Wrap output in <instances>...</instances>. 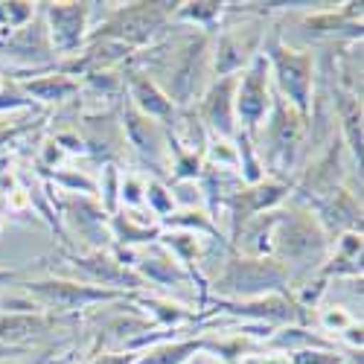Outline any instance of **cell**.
<instances>
[{
    "mask_svg": "<svg viewBox=\"0 0 364 364\" xmlns=\"http://www.w3.org/2000/svg\"><path fill=\"white\" fill-rule=\"evenodd\" d=\"M321 353H300V355H294V364H336L338 358H332V355H326V358H318Z\"/></svg>",
    "mask_w": 364,
    "mask_h": 364,
    "instance_id": "7a4b0ae2",
    "label": "cell"
},
{
    "mask_svg": "<svg viewBox=\"0 0 364 364\" xmlns=\"http://www.w3.org/2000/svg\"><path fill=\"white\" fill-rule=\"evenodd\" d=\"M265 364H283V361H265Z\"/></svg>",
    "mask_w": 364,
    "mask_h": 364,
    "instance_id": "8992f818",
    "label": "cell"
},
{
    "mask_svg": "<svg viewBox=\"0 0 364 364\" xmlns=\"http://www.w3.org/2000/svg\"><path fill=\"white\" fill-rule=\"evenodd\" d=\"M105 364H129V358H111V361H105Z\"/></svg>",
    "mask_w": 364,
    "mask_h": 364,
    "instance_id": "277c9868",
    "label": "cell"
},
{
    "mask_svg": "<svg viewBox=\"0 0 364 364\" xmlns=\"http://www.w3.org/2000/svg\"><path fill=\"white\" fill-rule=\"evenodd\" d=\"M9 280V274H4V271H0V283H6Z\"/></svg>",
    "mask_w": 364,
    "mask_h": 364,
    "instance_id": "5b68a950",
    "label": "cell"
},
{
    "mask_svg": "<svg viewBox=\"0 0 364 364\" xmlns=\"http://www.w3.org/2000/svg\"><path fill=\"white\" fill-rule=\"evenodd\" d=\"M36 94H65V90H70V85H55V82H47V85H33Z\"/></svg>",
    "mask_w": 364,
    "mask_h": 364,
    "instance_id": "3957f363",
    "label": "cell"
},
{
    "mask_svg": "<svg viewBox=\"0 0 364 364\" xmlns=\"http://www.w3.org/2000/svg\"><path fill=\"white\" fill-rule=\"evenodd\" d=\"M196 347L190 344V347H175V350H161L158 353V358H146L143 364H178L181 358H184V353H193Z\"/></svg>",
    "mask_w": 364,
    "mask_h": 364,
    "instance_id": "6da1fadb",
    "label": "cell"
}]
</instances>
